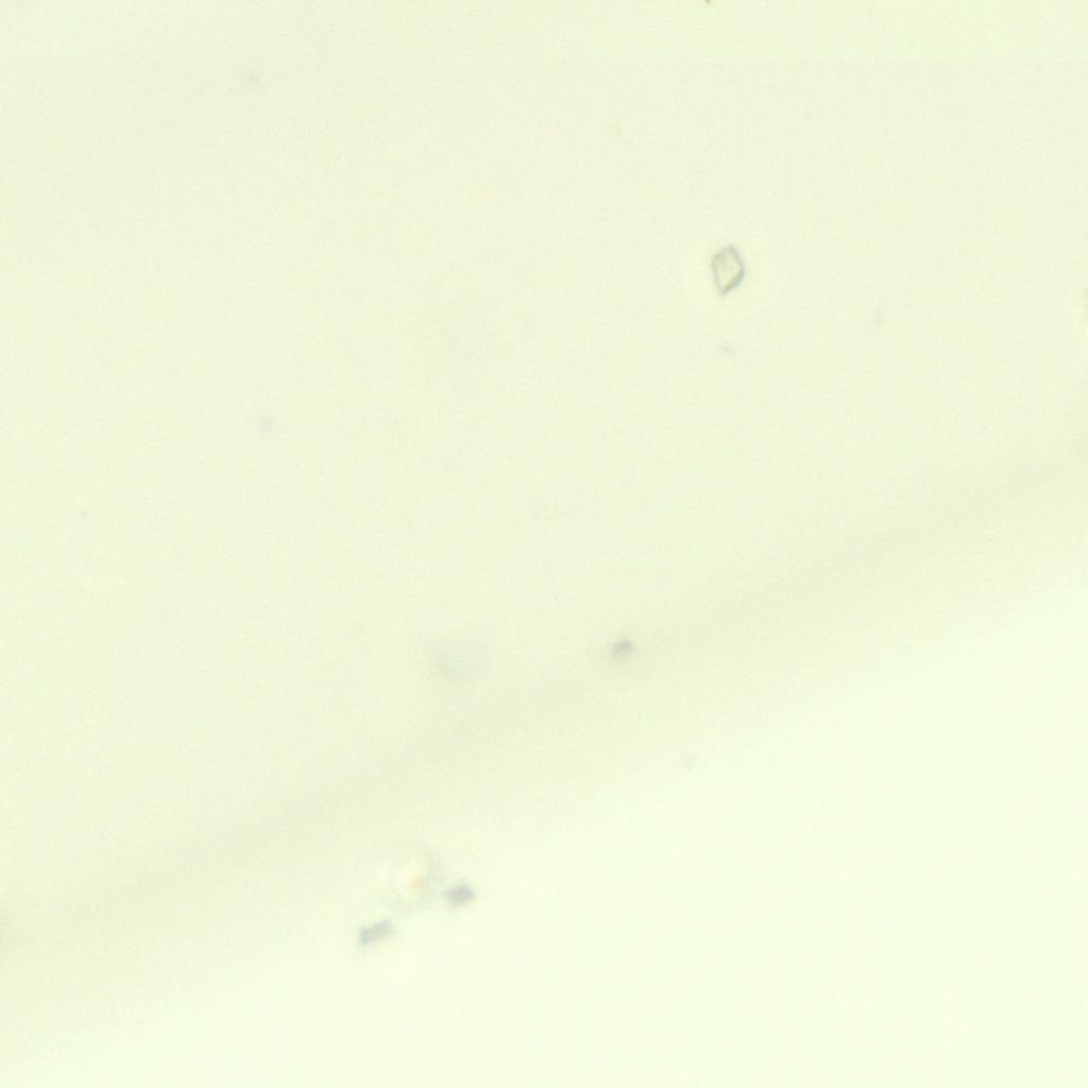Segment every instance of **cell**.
I'll use <instances>...</instances> for the list:
<instances>
[{
  "label": "cell",
  "instance_id": "obj_1",
  "mask_svg": "<svg viewBox=\"0 0 1088 1088\" xmlns=\"http://www.w3.org/2000/svg\"><path fill=\"white\" fill-rule=\"evenodd\" d=\"M714 282L721 295H727L740 286L745 278V263L735 246L722 248L711 261Z\"/></svg>",
  "mask_w": 1088,
  "mask_h": 1088
}]
</instances>
